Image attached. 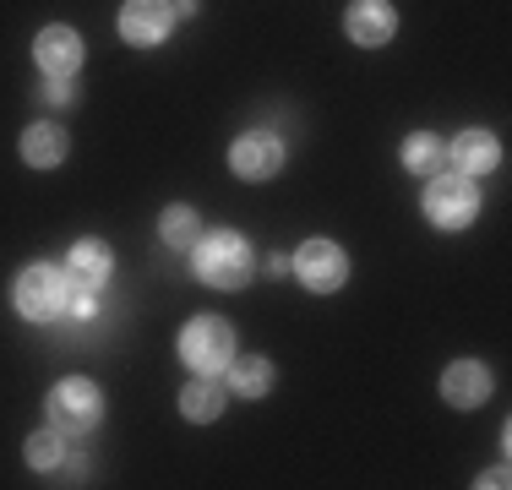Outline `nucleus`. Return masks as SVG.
<instances>
[{"instance_id": "18", "label": "nucleus", "mask_w": 512, "mask_h": 490, "mask_svg": "<svg viewBox=\"0 0 512 490\" xmlns=\"http://www.w3.org/2000/svg\"><path fill=\"white\" fill-rule=\"evenodd\" d=\"M158 235H164V245H197V240H202L197 213H191V207H164V218H158Z\"/></svg>"}, {"instance_id": "21", "label": "nucleus", "mask_w": 512, "mask_h": 490, "mask_svg": "<svg viewBox=\"0 0 512 490\" xmlns=\"http://www.w3.org/2000/svg\"><path fill=\"white\" fill-rule=\"evenodd\" d=\"M289 273V256H267V278H284Z\"/></svg>"}, {"instance_id": "9", "label": "nucleus", "mask_w": 512, "mask_h": 490, "mask_svg": "<svg viewBox=\"0 0 512 490\" xmlns=\"http://www.w3.org/2000/svg\"><path fill=\"white\" fill-rule=\"evenodd\" d=\"M442 392H447V403H453V409H480V403L491 398V371H485V365H474V360H458V365H447Z\"/></svg>"}, {"instance_id": "11", "label": "nucleus", "mask_w": 512, "mask_h": 490, "mask_svg": "<svg viewBox=\"0 0 512 490\" xmlns=\"http://www.w3.org/2000/svg\"><path fill=\"white\" fill-rule=\"evenodd\" d=\"M33 55H39V66L50 71V77H71V71L82 66V39L71 28H44L39 39H33Z\"/></svg>"}, {"instance_id": "2", "label": "nucleus", "mask_w": 512, "mask_h": 490, "mask_svg": "<svg viewBox=\"0 0 512 490\" xmlns=\"http://www.w3.org/2000/svg\"><path fill=\"white\" fill-rule=\"evenodd\" d=\"M180 360H186L191 371H202V376H218L229 360H235V333H229V322H218V316L186 322V333H180Z\"/></svg>"}, {"instance_id": "20", "label": "nucleus", "mask_w": 512, "mask_h": 490, "mask_svg": "<svg viewBox=\"0 0 512 490\" xmlns=\"http://www.w3.org/2000/svg\"><path fill=\"white\" fill-rule=\"evenodd\" d=\"M44 98H50V104H71V88H66V77H60V82H50V88H44Z\"/></svg>"}, {"instance_id": "13", "label": "nucleus", "mask_w": 512, "mask_h": 490, "mask_svg": "<svg viewBox=\"0 0 512 490\" xmlns=\"http://www.w3.org/2000/svg\"><path fill=\"white\" fill-rule=\"evenodd\" d=\"M22 158H28L33 169H50L66 158V131L60 126H28L22 131Z\"/></svg>"}, {"instance_id": "14", "label": "nucleus", "mask_w": 512, "mask_h": 490, "mask_svg": "<svg viewBox=\"0 0 512 490\" xmlns=\"http://www.w3.org/2000/svg\"><path fill=\"white\" fill-rule=\"evenodd\" d=\"M71 278H77L82 289L104 284L109 278V245L104 240H77L71 245Z\"/></svg>"}, {"instance_id": "8", "label": "nucleus", "mask_w": 512, "mask_h": 490, "mask_svg": "<svg viewBox=\"0 0 512 490\" xmlns=\"http://www.w3.org/2000/svg\"><path fill=\"white\" fill-rule=\"evenodd\" d=\"M175 28V6L169 0H126V11H120V39L126 44H158L164 33Z\"/></svg>"}, {"instance_id": "22", "label": "nucleus", "mask_w": 512, "mask_h": 490, "mask_svg": "<svg viewBox=\"0 0 512 490\" xmlns=\"http://www.w3.org/2000/svg\"><path fill=\"white\" fill-rule=\"evenodd\" d=\"M480 485H485V490H502V485H507V469H491V474H485Z\"/></svg>"}, {"instance_id": "5", "label": "nucleus", "mask_w": 512, "mask_h": 490, "mask_svg": "<svg viewBox=\"0 0 512 490\" xmlns=\"http://www.w3.org/2000/svg\"><path fill=\"white\" fill-rule=\"evenodd\" d=\"M474 207H480V196H474L469 175H431V186H425V218L436 229H463L474 218Z\"/></svg>"}, {"instance_id": "10", "label": "nucleus", "mask_w": 512, "mask_h": 490, "mask_svg": "<svg viewBox=\"0 0 512 490\" xmlns=\"http://www.w3.org/2000/svg\"><path fill=\"white\" fill-rule=\"evenodd\" d=\"M393 28H398V17H393L387 0H355V6H349V39L355 44L376 49V44L393 39Z\"/></svg>"}, {"instance_id": "6", "label": "nucleus", "mask_w": 512, "mask_h": 490, "mask_svg": "<svg viewBox=\"0 0 512 490\" xmlns=\"http://www.w3.org/2000/svg\"><path fill=\"white\" fill-rule=\"evenodd\" d=\"M295 273L306 278V289L333 294V289H344V278H349V256L338 251L333 240H306L295 256Z\"/></svg>"}, {"instance_id": "1", "label": "nucleus", "mask_w": 512, "mask_h": 490, "mask_svg": "<svg viewBox=\"0 0 512 490\" xmlns=\"http://www.w3.org/2000/svg\"><path fill=\"white\" fill-rule=\"evenodd\" d=\"M256 256H251V240L235 235V229H218V235H202L197 240V278L213 289H240L251 278Z\"/></svg>"}, {"instance_id": "16", "label": "nucleus", "mask_w": 512, "mask_h": 490, "mask_svg": "<svg viewBox=\"0 0 512 490\" xmlns=\"http://www.w3.org/2000/svg\"><path fill=\"white\" fill-rule=\"evenodd\" d=\"M218 409H224V392H218L213 382H191L186 392H180V414L186 420H218Z\"/></svg>"}, {"instance_id": "4", "label": "nucleus", "mask_w": 512, "mask_h": 490, "mask_svg": "<svg viewBox=\"0 0 512 490\" xmlns=\"http://www.w3.org/2000/svg\"><path fill=\"white\" fill-rule=\"evenodd\" d=\"M66 278L55 273V267H28V273L17 278V311L28 316V322H60L66 316Z\"/></svg>"}, {"instance_id": "12", "label": "nucleus", "mask_w": 512, "mask_h": 490, "mask_svg": "<svg viewBox=\"0 0 512 490\" xmlns=\"http://www.w3.org/2000/svg\"><path fill=\"white\" fill-rule=\"evenodd\" d=\"M447 158L458 164V175H491L502 164V147H496L491 131H458V142L447 147Z\"/></svg>"}, {"instance_id": "3", "label": "nucleus", "mask_w": 512, "mask_h": 490, "mask_svg": "<svg viewBox=\"0 0 512 490\" xmlns=\"http://www.w3.org/2000/svg\"><path fill=\"white\" fill-rule=\"evenodd\" d=\"M104 414V398L93 382H82V376H71V382H60L50 392V425L60 436H88L93 425H99Z\"/></svg>"}, {"instance_id": "19", "label": "nucleus", "mask_w": 512, "mask_h": 490, "mask_svg": "<svg viewBox=\"0 0 512 490\" xmlns=\"http://www.w3.org/2000/svg\"><path fill=\"white\" fill-rule=\"evenodd\" d=\"M28 463L33 469H55L60 463V431L50 425V431H39V436H28Z\"/></svg>"}, {"instance_id": "17", "label": "nucleus", "mask_w": 512, "mask_h": 490, "mask_svg": "<svg viewBox=\"0 0 512 490\" xmlns=\"http://www.w3.org/2000/svg\"><path fill=\"white\" fill-rule=\"evenodd\" d=\"M404 164L414 169V175H442L447 147L436 142V137H409V142H404Z\"/></svg>"}, {"instance_id": "7", "label": "nucleus", "mask_w": 512, "mask_h": 490, "mask_svg": "<svg viewBox=\"0 0 512 490\" xmlns=\"http://www.w3.org/2000/svg\"><path fill=\"white\" fill-rule=\"evenodd\" d=\"M278 164H284V147H278L273 131H246V137H235V147H229V169L240 180H273Z\"/></svg>"}, {"instance_id": "15", "label": "nucleus", "mask_w": 512, "mask_h": 490, "mask_svg": "<svg viewBox=\"0 0 512 490\" xmlns=\"http://www.w3.org/2000/svg\"><path fill=\"white\" fill-rule=\"evenodd\" d=\"M235 371H229V392H240V398H262L267 387H273V365L267 360H229Z\"/></svg>"}]
</instances>
